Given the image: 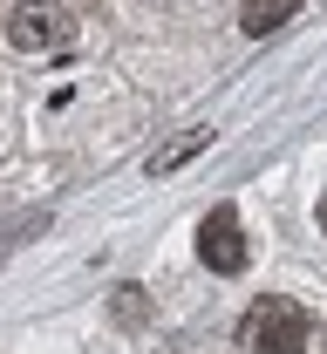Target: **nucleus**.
I'll return each instance as SVG.
<instances>
[{
	"mask_svg": "<svg viewBox=\"0 0 327 354\" xmlns=\"http://www.w3.org/2000/svg\"><path fill=\"white\" fill-rule=\"evenodd\" d=\"M205 143H212V130H191L185 143H171V150H164V157H157V164H150V171H157V177H171V171H178V164H185V157H198V150H205Z\"/></svg>",
	"mask_w": 327,
	"mask_h": 354,
	"instance_id": "nucleus-5",
	"label": "nucleus"
},
{
	"mask_svg": "<svg viewBox=\"0 0 327 354\" xmlns=\"http://www.w3.org/2000/svg\"><path fill=\"white\" fill-rule=\"evenodd\" d=\"M198 259L212 272H245V232L232 205H212V218L198 225Z\"/></svg>",
	"mask_w": 327,
	"mask_h": 354,
	"instance_id": "nucleus-2",
	"label": "nucleus"
},
{
	"mask_svg": "<svg viewBox=\"0 0 327 354\" xmlns=\"http://www.w3.org/2000/svg\"><path fill=\"white\" fill-rule=\"evenodd\" d=\"M293 14H300V0H245V7H239V28H245V35H273Z\"/></svg>",
	"mask_w": 327,
	"mask_h": 354,
	"instance_id": "nucleus-4",
	"label": "nucleus"
},
{
	"mask_svg": "<svg viewBox=\"0 0 327 354\" xmlns=\"http://www.w3.org/2000/svg\"><path fill=\"white\" fill-rule=\"evenodd\" d=\"M239 348L245 354H307V313L293 300H280V293L252 300L245 327H239Z\"/></svg>",
	"mask_w": 327,
	"mask_h": 354,
	"instance_id": "nucleus-1",
	"label": "nucleus"
},
{
	"mask_svg": "<svg viewBox=\"0 0 327 354\" xmlns=\"http://www.w3.org/2000/svg\"><path fill=\"white\" fill-rule=\"evenodd\" d=\"M7 41L28 48V55H41V48H62V41H68V14H62V7H21V14L7 21Z\"/></svg>",
	"mask_w": 327,
	"mask_h": 354,
	"instance_id": "nucleus-3",
	"label": "nucleus"
},
{
	"mask_svg": "<svg viewBox=\"0 0 327 354\" xmlns=\"http://www.w3.org/2000/svg\"><path fill=\"white\" fill-rule=\"evenodd\" d=\"M321 232H327V191H321Z\"/></svg>",
	"mask_w": 327,
	"mask_h": 354,
	"instance_id": "nucleus-6",
	"label": "nucleus"
}]
</instances>
